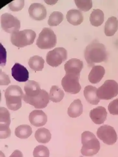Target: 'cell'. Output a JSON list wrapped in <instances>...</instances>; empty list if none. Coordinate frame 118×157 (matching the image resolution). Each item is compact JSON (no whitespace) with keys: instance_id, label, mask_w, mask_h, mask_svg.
Instances as JSON below:
<instances>
[{"instance_id":"cb8c5ba5","label":"cell","mask_w":118,"mask_h":157,"mask_svg":"<svg viewBox=\"0 0 118 157\" xmlns=\"http://www.w3.org/2000/svg\"><path fill=\"white\" fill-rule=\"evenodd\" d=\"M35 137L39 143L47 144L51 138V134L48 129L40 128L36 132Z\"/></svg>"},{"instance_id":"2e32d148","label":"cell","mask_w":118,"mask_h":157,"mask_svg":"<svg viewBox=\"0 0 118 157\" xmlns=\"http://www.w3.org/2000/svg\"><path fill=\"white\" fill-rule=\"evenodd\" d=\"M84 66L82 61L77 59H72L67 62L64 65L66 74H71L80 75Z\"/></svg>"},{"instance_id":"8992f818","label":"cell","mask_w":118,"mask_h":157,"mask_svg":"<svg viewBox=\"0 0 118 157\" xmlns=\"http://www.w3.org/2000/svg\"><path fill=\"white\" fill-rule=\"evenodd\" d=\"M57 43V39L54 31L49 28L43 29L39 34L36 45L42 49H48L55 47Z\"/></svg>"},{"instance_id":"30bf717a","label":"cell","mask_w":118,"mask_h":157,"mask_svg":"<svg viewBox=\"0 0 118 157\" xmlns=\"http://www.w3.org/2000/svg\"><path fill=\"white\" fill-rule=\"evenodd\" d=\"M97 135L105 144L108 145H113L117 139V135L114 128L108 125L100 127L97 130Z\"/></svg>"},{"instance_id":"7402d4cb","label":"cell","mask_w":118,"mask_h":157,"mask_svg":"<svg viewBox=\"0 0 118 157\" xmlns=\"http://www.w3.org/2000/svg\"><path fill=\"white\" fill-rule=\"evenodd\" d=\"M118 29V20L114 17L109 18L106 22L105 33L107 36H113Z\"/></svg>"},{"instance_id":"603a6c76","label":"cell","mask_w":118,"mask_h":157,"mask_svg":"<svg viewBox=\"0 0 118 157\" xmlns=\"http://www.w3.org/2000/svg\"><path fill=\"white\" fill-rule=\"evenodd\" d=\"M89 19L92 25L96 27H99L104 22V13L99 9H94L90 14Z\"/></svg>"},{"instance_id":"83f0119b","label":"cell","mask_w":118,"mask_h":157,"mask_svg":"<svg viewBox=\"0 0 118 157\" xmlns=\"http://www.w3.org/2000/svg\"><path fill=\"white\" fill-rule=\"evenodd\" d=\"M64 19L63 14L59 12H54L51 14L48 21V25L53 27L59 25Z\"/></svg>"},{"instance_id":"5b68a950","label":"cell","mask_w":118,"mask_h":157,"mask_svg":"<svg viewBox=\"0 0 118 157\" xmlns=\"http://www.w3.org/2000/svg\"><path fill=\"white\" fill-rule=\"evenodd\" d=\"M36 37L34 31L25 29L12 34L11 40L13 45L18 48H23L32 44Z\"/></svg>"},{"instance_id":"d4e9b609","label":"cell","mask_w":118,"mask_h":157,"mask_svg":"<svg viewBox=\"0 0 118 157\" xmlns=\"http://www.w3.org/2000/svg\"><path fill=\"white\" fill-rule=\"evenodd\" d=\"M32 133V129L29 125L22 124L15 129V134L20 139H25L29 137Z\"/></svg>"},{"instance_id":"4dcf8cb0","label":"cell","mask_w":118,"mask_h":157,"mask_svg":"<svg viewBox=\"0 0 118 157\" xmlns=\"http://www.w3.org/2000/svg\"><path fill=\"white\" fill-rule=\"evenodd\" d=\"M24 0H15L9 4L10 10L13 12H18L22 10L24 6Z\"/></svg>"},{"instance_id":"f1b7e54d","label":"cell","mask_w":118,"mask_h":157,"mask_svg":"<svg viewBox=\"0 0 118 157\" xmlns=\"http://www.w3.org/2000/svg\"><path fill=\"white\" fill-rule=\"evenodd\" d=\"M49 151L48 148L44 145H39L34 149V157H49Z\"/></svg>"},{"instance_id":"3957f363","label":"cell","mask_w":118,"mask_h":157,"mask_svg":"<svg viewBox=\"0 0 118 157\" xmlns=\"http://www.w3.org/2000/svg\"><path fill=\"white\" fill-rule=\"evenodd\" d=\"M82 143L83 144L81 153L83 156H92L98 153L100 144L93 133L85 131L82 134Z\"/></svg>"},{"instance_id":"6da1fadb","label":"cell","mask_w":118,"mask_h":157,"mask_svg":"<svg viewBox=\"0 0 118 157\" xmlns=\"http://www.w3.org/2000/svg\"><path fill=\"white\" fill-rule=\"evenodd\" d=\"M24 89L25 93L23 99L25 103L36 109H44L47 106L50 99L49 94L40 89L37 82L29 81L25 83Z\"/></svg>"},{"instance_id":"277c9868","label":"cell","mask_w":118,"mask_h":157,"mask_svg":"<svg viewBox=\"0 0 118 157\" xmlns=\"http://www.w3.org/2000/svg\"><path fill=\"white\" fill-rule=\"evenodd\" d=\"M22 89L17 85L9 86L5 91L7 107L10 110L16 111L22 107V100L24 96Z\"/></svg>"},{"instance_id":"484cf974","label":"cell","mask_w":118,"mask_h":157,"mask_svg":"<svg viewBox=\"0 0 118 157\" xmlns=\"http://www.w3.org/2000/svg\"><path fill=\"white\" fill-rule=\"evenodd\" d=\"M45 61L42 58L38 56L31 57L28 64L31 69L35 71H41L44 67Z\"/></svg>"},{"instance_id":"7c38bea8","label":"cell","mask_w":118,"mask_h":157,"mask_svg":"<svg viewBox=\"0 0 118 157\" xmlns=\"http://www.w3.org/2000/svg\"><path fill=\"white\" fill-rule=\"evenodd\" d=\"M10 114L6 108L1 107V139L9 137L11 135V130L9 128L11 124Z\"/></svg>"},{"instance_id":"ffe728a7","label":"cell","mask_w":118,"mask_h":157,"mask_svg":"<svg viewBox=\"0 0 118 157\" xmlns=\"http://www.w3.org/2000/svg\"><path fill=\"white\" fill-rule=\"evenodd\" d=\"M66 18L70 24L74 25H78L83 22L84 17L82 13L80 10L72 9L67 12Z\"/></svg>"},{"instance_id":"d6a6232c","label":"cell","mask_w":118,"mask_h":157,"mask_svg":"<svg viewBox=\"0 0 118 157\" xmlns=\"http://www.w3.org/2000/svg\"><path fill=\"white\" fill-rule=\"evenodd\" d=\"M9 157H23V155L21 151L17 150H15Z\"/></svg>"},{"instance_id":"4fadbf2b","label":"cell","mask_w":118,"mask_h":157,"mask_svg":"<svg viewBox=\"0 0 118 157\" xmlns=\"http://www.w3.org/2000/svg\"><path fill=\"white\" fill-rule=\"evenodd\" d=\"M29 13L30 16L34 20H42L47 15V9L44 5L39 3H34L30 5Z\"/></svg>"},{"instance_id":"f546056e","label":"cell","mask_w":118,"mask_h":157,"mask_svg":"<svg viewBox=\"0 0 118 157\" xmlns=\"http://www.w3.org/2000/svg\"><path fill=\"white\" fill-rule=\"evenodd\" d=\"M74 1L77 7L82 11H88L92 7L91 0H75Z\"/></svg>"},{"instance_id":"5bb4252c","label":"cell","mask_w":118,"mask_h":157,"mask_svg":"<svg viewBox=\"0 0 118 157\" xmlns=\"http://www.w3.org/2000/svg\"><path fill=\"white\" fill-rule=\"evenodd\" d=\"M12 75L15 80L19 82H27L29 77V73L26 68L18 63H15L12 68Z\"/></svg>"},{"instance_id":"e0dca14e","label":"cell","mask_w":118,"mask_h":157,"mask_svg":"<svg viewBox=\"0 0 118 157\" xmlns=\"http://www.w3.org/2000/svg\"><path fill=\"white\" fill-rule=\"evenodd\" d=\"M107 113L106 109L102 106L97 107L91 110L89 113V116L95 124H100L105 121Z\"/></svg>"},{"instance_id":"9a60e30c","label":"cell","mask_w":118,"mask_h":157,"mask_svg":"<svg viewBox=\"0 0 118 157\" xmlns=\"http://www.w3.org/2000/svg\"><path fill=\"white\" fill-rule=\"evenodd\" d=\"M29 120L34 126L39 127L44 126L47 123L48 117L42 110H35L30 113Z\"/></svg>"},{"instance_id":"52a82bcc","label":"cell","mask_w":118,"mask_h":157,"mask_svg":"<svg viewBox=\"0 0 118 157\" xmlns=\"http://www.w3.org/2000/svg\"><path fill=\"white\" fill-rule=\"evenodd\" d=\"M97 94L100 99L110 100L118 94V84L114 80H106L97 89Z\"/></svg>"},{"instance_id":"1f68e13d","label":"cell","mask_w":118,"mask_h":157,"mask_svg":"<svg viewBox=\"0 0 118 157\" xmlns=\"http://www.w3.org/2000/svg\"><path fill=\"white\" fill-rule=\"evenodd\" d=\"M110 113L113 115H118V98L110 102L108 106Z\"/></svg>"},{"instance_id":"d6986e66","label":"cell","mask_w":118,"mask_h":157,"mask_svg":"<svg viewBox=\"0 0 118 157\" xmlns=\"http://www.w3.org/2000/svg\"><path fill=\"white\" fill-rule=\"evenodd\" d=\"M97 90L95 86H88L85 87L84 91V96L86 101L93 105L98 104L100 101L97 96Z\"/></svg>"},{"instance_id":"4316f807","label":"cell","mask_w":118,"mask_h":157,"mask_svg":"<svg viewBox=\"0 0 118 157\" xmlns=\"http://www.w3.org/2000/svg\"><path fill=\"white\" fill-rule=\"evenodd\" d=\"M65 95L64 91L57 86H53L51 87L49 94V99L54 102H60Z\"/></svg>"},{"instance_id":"44dd1931","label":"cell","mask_w":118,"mask_h":157,"mask_svg":"<svg viewBox=\"0 0 118 157\" xmlns=\"http://www.w3.org/2000/svg\"><path fill=\"white\" fill-rule=\"evenodd\" d=\"M83 112V106L79 99H76L72 103L68 109L69 116L73 118L79 117Z\"/></svg>"},{"instance_id":"ba28073f","label":"cell","mask_w":118,"mask_h":157,"mask_svg":"<svg viewBox=\"0 0 118 157\" xmlns=\"http://www.w3.org/2000/svg\"><path fill=\"white\" fill-rule=\"evenodd\" d=\"M80 75L67 74L61 81V85L66 92L71 94L78 93L81 86L79 82Z\"/></svg>"},{"instance_id":"ac0fdd59","label":"cell","mask_w":118,"mask_h":157,"mask_svg":"<svg viewBox=\"0 0 118 157\" xmlns=\"http://www.w3.org/2000/svg\"><path fill=\"white\" fill-rule=\"evenodd\" d=\"M105 72L104 67L100 65L94 66L89 75V81L92 84L99 83L103 78Z\"/></svg>"},{"instance_id":"7a4b0ae2","label":"cell","mask_w":118,"mask_h":157,"mask_svg":"<svg viewBox=\"0 0 118 157\" xmlns=\"http://www.w3.org/2000/svg\"><path fill=\"white\" fill-rule=\"evenodd\" d=\"M84 56L88 66L90 67H94L96 63L105 61L107 59L105 46L97 41H94L86 46Z\"/></svg>"},{"instance_id":"8fae6325","label":"cell","mask_w":118,"mask_h":157,"mask_svg":"<svg viewBox=\"0 0 118 157\" xmlns=\"http://www.w3.org/2000/svg\"><path fill=\"white\" fill-rule=\"evenodd\" d=\"M1 25L3 29L9 33L17 32L20 28V21L16 17L7 13L2 15Z\"/></svg>"},{"instance_id":"9c48e42d","label":"cell","mask_w":118,"mask_h":157,"mask_svg":"<svg viewBox=\"0 0 118 157\" xmlns=\"http://www.w3.org/2000/svg\"><path fill=\"white\" fill-rule=\"evenodd\" d=\"M67 59V51L63 48H55L49 52L46 56L47 63L53 67L59 66Z\"/></svg>"}]
</instances>
